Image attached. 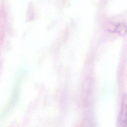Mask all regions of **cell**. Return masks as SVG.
<instances>
[{
    "label": "cell",
    "mask_w": 127,
    "mask_h": 127,
    "mask_svg": "<svg viewBox=\"0 0 127 127\" xmlns=\"http://www.w3.org/2000/svg\"><path fill=\"white\" fill-rule=\"evenodd\" d=\"M116 27V24H115L111 22H107L104 25V28L107 31L110 32H115Z\"/></svg>",
    "instance_id": "cell-3"
},
{
    "label": "cell",
    "mask_w": 127,
    "mask_h": 127,
    "mask_svg": "<svg viewBox=\"0 0 127 127\" xmlns=\"http://www.w3.org/2000/svg\"><path fill=\"white\" fill-rule=\"evenodd\" d=\"M117 127H127V94H124L122 98Z\"/></svg>",
    "instance_id": "cell-1"
},
{
    "label": "cell",
    "mask_w": 127,
    "mask_h": 127,
    "mask_svg": "<svg viewBox=\"0 0 127 127\" xmlns=\"http://www.w3.org/2000/svg\"><path fill=\"white\" fill-rule=\"evenodd\" d=\"M127 32V27L123 23H120L116 24L115 32L121 36H124Z\"/></svg>",
    "instance_id": "cell-2"
}]
</instances>
